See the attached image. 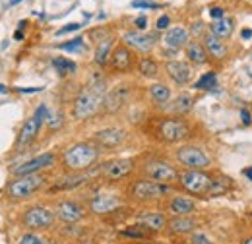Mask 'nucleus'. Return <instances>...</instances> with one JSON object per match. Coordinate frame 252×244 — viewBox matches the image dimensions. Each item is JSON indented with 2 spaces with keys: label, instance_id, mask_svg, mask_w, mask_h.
I'll return each instance as SVG.
<instances>
[{
  "label": "nucleus",
  "instance_id": "obj_13",
  "mask_svg": "<svg viewBox=\"0 0 252 244\" xmlns=\"http://www.w3.org/2000/svg\"><path fill=\"white\" fill-rule=\"evenodd\" d=\"M55 163H57V155H55V153H43V155L35 157V159H32V161H28V163H24V165L12 169V173H14V177L37 175V173H41V171L53 167Z\"/></svg>",
  "mask_w": 252,
  "mask_h": 244
},
{
  "label": "nucleus",
  "instance_id": "obj_38",
  "mask_svg": "<svg viewBox=\"0 0 252 244\" xmlns=\"http://www.w3.org/2000/svg\"><path fill=\"white\" fill-rule=\"evenodd\" d=\"M132 8H142V10H156L159 8V4H154L150 0H134L132 2Z\"/></svg>",
  "mask_w": 252,
  "mask_h": 244
},
{
  "label": "nucleus",
  "instance_id": "obj_45",
  "mask_svg": "<svg viewBox=\"0 0 252 244\" xmlns=\"http://www.w3.org/2000/svg\"><path fill=\"white\" fill-rule=\"evenodd\" d=\"M16 92L30 95V93H39V92H43V88H16Z\"/></svg>",
  "mask_w": 252,
  "mask_h": 244
},
{
  "label": "nucleus",
  "instance_id": "obj_18",
  "mask_svg": "<svg viewBox=\"0 0 252 244\" xmlns=\"http://www.w3.org/2000/svg\"><path fill=\"white\" fill-rule=\"evenodd\" d=\"M123 43L126 47H130L138 53H144V55H150L154 49V37H150L142 31H126L123 35Z\"/></svg>",
  "mask_w": 252,
  "mask_h": 244
},
{
  "label": "nucleus",
  "instance_id": "obj_42",
  "mask_svg": "<svg viewBox=\"0 0 252 244\" xmlns=\"http://www.w3.org/2000/svg\"><path fill=\"white\" fill-rule=\"evenodd\" d=\"M20 244H43V241L39 239V237H35V235H24L22 239H20Z\"/></svg>",
  "mask_w": 252,
  "mask_h": 244
},
{
  "label": "nucleus",
  "instance_id": "obj_1",
  "mask_svg": "<svg viewBox=\"0 0 252 244\" xmlns=\"http://www.w3.org/2000/svg\"><path fill=\"white\" fill-rule=\"evenodd\" d=\"M105 95H107V84L101 76H94L90 80V84L76 95L74 99V107H72V117L76 121H88L95 117L105 103Z\"/></svg>",
  "mask_w": 252,
  "mask_h": 244
},
{
  "label": "nucleus",
  "instance_id": "obj_30",
  "mask_svg": "<svg viewBox=\"0 0 252 244\" xmlns=\"http://www.w3.org/2000/svg\"><path fill=\"white\" fill-rule=\"evenodd\" d=\"M231 188H233V181H231L229 177H225V175H218V177H214V184H212V188H210L208 198L225 196V194H227Z\"/></svg>",
  "mask_w": 252,
  "mask_h": 244
},
{
  "label": "nucleus",
  "instance_id": "obj_51",
  "mask_svg": "<svg viewBox=\"0 0 252 244\" xmlns=\"http://www.w3.org/2000/svg\"><path fill=\"white\" fill-rule=\"evenodd\" d=\"M243 244H252V237H247V239L243 241Z\"/></svg>",
  "mask_w": 252,
  "mask_h": 244
},
{
  "label": "nucleus",
  "instance_id": "obj_6",
  "mask_svg": "<svg viewBox=\"0 0 252 244\" xmlns=\"http://www.w3.org/2000/svg\"><path fill=\"white\" fill-rule=\"evenodd\" d=\"M158 136L165 144H179L190 138V126L183 117H169L159 122Z\"/></svg>",
  "mask_w": 252,
  "mask_h": 244
},
{
  "label": "nucleus",
  "instance_id": "obj_41",
  "mask_svg": "<svg viewBox=\"0 0 252 244\" xmlns=\"http://www.w3.org/2000/svg\"><path fill=\"white\" fill-rule=\"evenodd\" d=\"M82 28V24H68V26H64L63 30L57 31V37H61V35H66V33H74V31H78Z\"/></svg>",
  "mask_w": 252,
  "mask_h": 244
},
{
  "label": "nucleus",
  "instance_id": "obj_44",
  "mask_svg": "<svg viewBox=\"0 0 252 244\" xmlns=\"http://www.w3.org/2000/svg\"><path fill=\"white\" fill-rule=\"evenodd\" d=\"M241 121H243V124H245V126H249V124L252 122L251 111H249V109H241Z\"/></svg>",
  "mask_w": 252,
  "mask_h": 244
},
{
  "label": "nucleus",
  "instance_id": "obj_23",
  "mask_svg": "<svg viewBox=\"0 0 252 244\" xmlns=\"http://www.w3.org/2000/svg\"><path fill=\"white\" fill-rule=\"evenodd\" d=\"M185 53H187V59L192 66H206L208 61H210V57H208V53H206V49H204V45H202V41H198V39H192L189 41V45L185 47Z\"/></svg>",
  "mask_w": 252,
  "mask_h": 244
},
{
  "label": "nucleus",
  "instance_id": "obj_26",
  "mask_svg": "<svg viewBox=\"0 0 252 244\" xmlns=\"http://www.w3.org/2000/svg\"><path fill=\"white\" fill-rule=\"evenodd\" d=\"M196 221L189 217V215H183V217H173V219H169V223H167V231L171 233V235H190L194 229H196Z\"/></svg>",
  "mask_w": 252,
  "mask_h": 244
},
{
  "label": "nucleus",
  "instance_id": "obj_9",
  "mask_svg": "<svg viewBox=\"0 0 252 244\" xmlns=\"http://www.w3.org/2000/svg\"><path fill=\"white\" fill-rule=\"evenodd\" d=\"M57 219V214L43 206H33L24 214V225L28 229H49Z\"/></svg>",
  "mask_w": 252,
  "mask_h": 244
},
{
  "label": "nucleus",
  "instance_id": "obj_21",
  "mask_svg": "<svg viewBox=\"0 0 252 244\" xmlns=\"http://www.w3.org/2000/svg\"><path fill=\"white\" fill-rule=\"evenodd\" d=\"M136 223L142 225V227H146V229H150L152 233H159V231H165L167 229L169 219L165 217V214H161V212H144V214L138 215Z\"/></svg>",
  "mask_w": 252,
  "mask_h": 244
},
{
  "label": "nucleus",
  "instance_id": "obj_22",
  "mask_svg": "<svg viewBox=\"0 0 252 244\" xmlns=\"http://www.w3.org/2000/svg\"><path fill=\"white\" fill-rule=\"evenodd\" d=\"M167 212L173 217H183V215H190L196 212V202L190 200L187 196H173L167 204Z\"/></svg>",
  "mask_w": 252,
  "mask_h": 244
},
{
  "label": "nucleus",
  "instance_id": "obj_17",
  "mask_svg": "<svg viewBox=\"0 0 252 244\" xmlns=\"http://www.w3.org/2000/svg\"><path fill=\"white\" fill-rule=\"evenodd\" d=\"M55 214H57V217H59L63 223H68V225H70V223H78V221H82L84 215H86V210H84L78 202L63 200V202L57 204Z\"/></svg>",
  "mask_w": 252,
  "mask_h": 244
},
{
  "label": "nucleus",
  "instance_id": "obj_11",
  "mask_svg": "<svg viewBox=\"0 0 252 244\" xmlns=\"http://www.w3.org/2000/svg\"><path fill=\"white\" fill-rule=\"evenodd\" d=\"M126 138H128V134L123 128H103V130L95 132L92 142H95L101 150H115L125 144Z\"/></svg>",
  "mask_w": 252,
  "mask_h": 244
},
{
  "label": "nucleus",
  "instance_id": "obj_27",
  "mask_svg": "<svg viewBox=\"0 0 252 244\" xmlns=\"http://www.w3.org/2000/svg\"><path fill=\"white\" fill-rule=\"evenodd\" d=\"M192 109H194V97L189 95V93H181L169 105V111L173 113V117H185V115H189Z\"/></svg>",
  "mask_w": 252,
  "mask_h": 244
},
{
  "label": "nucleus",
  "instance_id": "obj_52",
  "mask_svg": "<svg viewBox=\"0 0 252 244\" xmlns=\"http://www.w3.org/2000/svg\"><path fill=\"white\" fill-rule=\"evenodd\" d=\"M142 244H163V243H152V241H142Z\"/></svg>",
  "mask_w": 252,
  "mask_h": 244
},
{
  "label": "nucleus",
  "instance_id": "obj_33",
  "mask_svg": "<svg viewBox=\"0 0 252 244\" xmlns=\"http://www.w3.org/2000/svg\"><path fill=\"white\" fill-rule=\"evenodd\" d=\"M121 235L126 237V239H134V241H148V239L152 237V231L136 223L134 227H126V229H123Z\"/></svg>",
  "mask_w": 252,
  "mask_h": 244
},
{
  "label": "nucleus",
  "instance_id": "obj_24",
  "mask_svg": "<svg viewBox=\"0 0 252 244\" xmlns=\"http://www.w3.org/2000/svg\"><path fill=\"white\" fill-rule=\"evenodd\" d=\"M88 181H90V177H88V175H84V173H72V175H68V177H63L61 181H57V184H55L49 192H66V190H76V188L84 186Z\"/></svg>",
  "mask_w": 252,
  "mask_h": 244
},
{
  "label": "nucleus",
  "instance_id": "obj_46",
  "mask_svg": "<svg viewBox=\"0 0 252 244\" xmlns=\"http://www.w3.org/2000/svg\"><path fill=\"white\" fill-rule=\"evenodd\" d=\"M134 26H136L138 30H144V28L148 26V18H146V16H140V18H136V22H134Z\"/></svg>",
  "mask_w": 252,
  "mask_h": 244
},
{
  "label": "nucleus",
  "instance_id": "obj_49",
  "mask_svg": "<svg viewBox=\"0 0 252 244\" xmlns=\"http://www.w3.org/2000/svg\"><path fill=\"white\" fill-rule=\"evenodd\" d=\"M14 37L20 41V39H24V33H22V31H16V35H14Z\"/></svg>",
  "mask_w": 252,
  "mask_h": 244
},
{
  "label": "nucleus",
  "instance_id": "obj_8",
  "mask_svg": "<svg viewBox=\"0 0 252 244\" xmlns=\"http://www.w3.org/2000/svg\"><path fill=\"white\" fill-rule=\"evenodd\" d=\"M175 159L185 167V169H192V171H206L210 165H212V159L210 155L204 152L202 148L198 146H181L177 152H175Z\"/></svg>",
  "mask_w": 252,
  "mask_h": 244
},
{
  "label": "nucleus",
  "instance_id": "obj_32",
  "mask_svg": "<svg viewBox=\"0 0 252 244\" xmlns=\"http://www.w3.org/2000/svg\"><path fill=\"white\" fill-rule=\"evenodd\" d=\"M150 97H152V101L154 103H158V105H165V103H169V99H171V90H169V86L167 84H152L150 88Z\"/></svg>",
  "mask_w": 252,
  "mask_h": 244
},
{
  "label": "nucleus",
  "instance_id": "obj_35",
  "mask_svg": "<svg viewBox=\"0 0 252 244\" xmlns=\"http://www.w3.org/2000/svg\"><path fill=\"white\" fill-rule=\"evenodd\" d=\"M216 84H218V74H216V72H206V74H202V76L196 80L194 88H196V90H204V92H208V90L216 88Z\"/></svg>",
  "mask_w": 252,
  "mask_h": 244
},
{
  "label": "nucleus",
  "instance_id": "obj_7",
  "mask_svg": "<svg viewBox=\"0 0 252 244\" xmlns=\"http://www.w3.org/2000/svg\"><path fill=\"white\" fill-rule=\"evenodd\" d=\"M142 173H144L146 179L156 181V183H161V184H167V186H173V184L179 183V171L171 163L161 161V159L146 161L144 167H142Z\"/></svg>",
  "mask_w": 252,
  "mask_h": 244
},
{
  "label": "nucleus",
  "instance_id": "obj_40",
  "mask_svg": "<svg viewBox=\"0 0 252 244\" xmlns=\"http://www.w3.org/2000/svg\"><path fill=\"white\" fill-rule=\"evenodd\" d=\"M169 26H171V18L165 14V16H161L158 20V24H156V28H158L159 31H167L169 30Z\"/></svg>",
  "mask_w": 252,
  "mask_h": 244
},
{
  "label": "nucleus",
  "instance_id": "obj_36",
  "mask_svg": "<svg viewBox=\"0 0 252 244\" xmlns=\"http://www.w3.org/2000/svg\"><path fill=\"white\" fill-rule=\"evenodd\" d=\"M61 51H68V53H80L84 49V39L82 37H76L72 41H66V43H61L59 45Z\"/></svg>",
  "mask_w": 252,
  "mask_h": 244
},
{
  "label": "nucleus",
  "instance_id": "obj_19",
  "mask_svg": "<svg viewBox=\"0 0 252 244\" xmlns=\"http://www.w3.org/2000/svg\"><path fill=\"white\" fill-rule=\"evenodd\" d=\"M189 37L190 33L185 26H173V28H169V30L165 31L163 45L167 49H171V51H179V49H183V47L189 45Z\"/></svg>",
  "mask_w": 252,
  "mask_h": 244
},
{
  "label": "nucleus",
  "instance_id": "obj_28",
  "mask_svg": "<svg viewBox=\"0 0 252 244\" xmlns=\"http://www.w3.org/2000/svg\"><path fill=\"white\" fill-rule=\"evenodd\" d=\"M210 33L212 35H216V37H220V39H229L231 35H233V31H235V22H233V18H221L218 22H212L210 24Z\"/></svg>",
  "mask_w": 252,
  "mask_h": 244
},
{
  "label": "nucleus",
  "instance_id": "obj_53",
  "mask_svg": "<svg viewBox=\"0 0 252 244\" xmlns=\"http://www.w3.org/2000/svg\"><path fill=\"white\" fill-rule=\"evenodd\" d=\"M18 2H22V0H12V2H10V6H14V4H18Z\"/></svg>",
  "mask_w": 252,
  "mask_h": 244
},
{
  "label": "nucleus",
  "instance_id": "obj_29",
  "mask_svg": "<svg viewBox=\"0 0 252 244\" xmlns=\"http://www.w3.org/2000/svg\"><path fill=\"white\" fill-rule=\"evenodd\" d=\"M113 39L111 37H107V39H103V41H99V47H97V51H95V64L97 66H107L109 61H111V53H113Z\"/></svg>",
  "mask_w": 252,
  "mask_h": 244
},
{
  "label": "nucleus",
  "instance_id": "obj_16",
  "mask_svg": "<svg viewBox=\"0 0 252 244\" xmlns=\"http://www.w3.org/2000/svg\"><path fill=\"white\" fill-rule=\"evenodd\" d=\"M123 206V200L117 196H109V194H97L90 200L88 208L94 215H107L115 210H119Z\"/></svg>",
  "mask_w": 252,
  "mask_h": 244
},
{
  "label": "nucleus",
  "instance_id": "obj_55",
  "mask_svg": "<svg viewBox=\"0 0 252 244\" xmlns=\"http://www.w3.org/2000/svg\"><path fill=\"white\" fill-rule=\"evenodd\" d=\"M251 217H252V212H251Z\"/></svg>",
  "mask_w": 252,
  "mask_h": 244
},
{
  "label": "nucleus",
  "instance_id": "obj_39",
  "mask_svg": "<svg viewBox=\"0 0 252 244\" xmlns=\"http://www.w3.org/2000/svg\"><path fill=\"white\" fill-rule=\"evenodd\" d=\"M208 14H210V18H212L214 22H218L221 18H225V8H221V6H212V8L208 10Z\"/></svg>",
  "mask_w": 252,
  "mask_h": 244
},
{
  "label": "nucleus",
  "instance_id": "obj_25",
  "mask_svg": "<svg viewBox=\"0 0 252 244\" xmlns=\"http://www.w3.org/2000/svg\"><path fill=\"white\" fill-rule=\"evenodd\" d=\"M41 126H43V124L37 121L35 117L28 119V121H26V124L22 126V130H20V136H18V142H16V146H18V148H24V146L32 144L33 140L37 138V134H39Z\"/></svg>",
  "mask_w": 252,
  "mask_h": 244
},
{
  "label": "nucleus",
  "instance_id": "obj_5",
  "mask_svg": "<svg viewBox=\"0 0 252 244\" xmlns=\"http://www.w3.org/2000/svg\"><path fill=\"white\" fill-rule=\"evenodd\" d=\"M47 184V179L37 173V175H24V177H16L12 183L8 184V196L12 200H26L33 196L35 192L43 190Z\"/></svg>",
  "mask_w": 252,
  "mask_h": 244
},
{
  "label": "nucleus",
  "instance_id": "obj_3",
  "mask_svg": "<svg viewBox=\"0 0 252 244\" xmlns=\"http://www.w3.org/2000/svg\"><path fill=\"white\" fill-rule=\"evenodd\" d=\"M212 184H214V175L206 171H192V169L179 171V186L194 198H208Z\"/></svg>",
  "mask_w": 252,
  "mask_h": 244
},
{
  "label": "nucleus",
  "instance_id": "obj_4",
  "mask_svg": "<svg viewBox=\"0 0 252 244\" xmlns=\"http://www.w3.org/2000/svg\"><path fill=\"white\" fill-rule=\"evenodd\" d=\"M128 194H130V198L134 202L148 204V202H158L161 198L169 196L171 194V186L150 181V179H140V181L132 183V186L128 188Z\"/></svg>",
  "mask_w": 252,
  "mask_h": 244
},
{
  "label": "nucleus",
  "instance_id": "obj_14",
  "mask_svg": "<svg viewBox=\"0 0 252 244\" xmlns=\"http://www.w3.org/2000/svg\"><path fill=\"white\" fill-rule=\"evenodd\" d=\"M165 72L169 76V80L175 86H187L192 80V64L183 61H169L165 64Z\"/></svg>",
  "mask_w": 252,
  "mask_h": 244
},
{
  "label": "nucleus",
  "instance_id": "obj_10",
  "mask_svg": "<svg viewBox=\"0 0 252 244\" xmlns=\"http://www.w3.org/2000/svg\"><path fill=\"white\" fill-rule=\"evenodd\" d=\"M109 64H111V68H113L115 72H119V74H126V72H132V70H134V66H136L138 62H136V55H134V51H132L130 47H126L125 43H123V45H117V47L113 49Z\"/></svg>",
  "mask_w": 252,
  "mask_h": 244
},
{
  "label": "nucleus",
  "instance_id": "obj_15",
  "mask_svg": "<svg viewBox=\"0 0 252 244\" xmlns=\"http://www.w3.org/2000/svg\"><path fill=\"white\" fill-rule=\"evenodd\" d=\"M130 93H132V90H130L128 86H117L115 90H111V92L105 95L103 111H105V113H109V115L119 113V111L125 107L126 103H128Z\"/></svg>",
  "mask_w": 252,
  "mask_h": 244
},
{
  "label": "nucleus",
  "instance_id": "obj_34",
  "mask_svg": "<svg viewBox=\"0 0 252 244\" xmlns=\"http://www.w3.org/2000/svg\"><path fill=\"white\" fill-rule=\"evenodd\" d=\"M53 66L57 68V72L61 76H68V74H74L76 72V62L70 61V59H64V57H55L53 59Z\"/></svg>",
  "mask_w": 252,
  "mask_h": 244
},
{
  "label": "nucleus",
  "instance_id": "obj_50",
  "mask_svg": "<svg viewBox=\"0 0 252 244\" xmlns=\"http://www.w3.org/2000/svg\"><path fill=\"white\" fill-rule=\"evenodd\" d=\"M2 93H8V88H6L4 84H0V95H2Z\"/></svg>",
  "mask_w": 252,
  "mask_h": 244
},
{
  "label": "nucleus",
  "instance_id": "obj_47",
  "mask_svg": "<svg viewBox=\"0 0 252 244\" xmlns=\"http://www.w3.org/2000/svg\"><path fill=\"white\" fill-rule=\"evenodd\" d=\"M252 37V30H243L241 31V39H245V41H247V39H251Z\"/></svg>",
  "mask_w": 252,
  "mask_h": 244
},
{
  "label": "nucleus",
  "instance_id": "obj_43",
  "mask_svg": "<svg viewBox=\"0 0 252 244\" xmlns=\"http://www.w3.org/2000/svg\"><path fill=\"white\" fill-rule=\"evenodd\" d=\"M192 243L194 244H212V241H210L206 235H202V233H194V235H192Z\"/></svg>",
  "mask_w": 252,
  "mask_h": 244
},
{
  "label": "nucleus",
  "instance_id": "obj_31",
  "mask_svg": "<svg viewBox=\"0 0 252 244\" xmlns=\"http://www.w3.org/2000/svg\"><path fill=\"white\" fill-rule=\"evenodd\" d=\"M136 68H138L140 76H144V78H158V76H159L158 62L154 61L150 55L142 57V59L138 61V64H136Z\"/></svg>",
  "mask_w": 252,
  "mask_h": 244
},
{
  "label": "nucleus",
  "instance_id": "obj_54",
  "mask_svg": "<svg viewBox=\"0 0 252 244\" xmlns=\"http://www.w3.org/2000/svg\"><path fill=\"white\" fill-rule=\"evenodd\" d=\"M181 244H194V243H181Z\"/></svg>",
  "mask_w": 252,
  "mask_h": 244
},
{
  "label": "nucleus",
  "instance_id": "obj_48",
  "mask_svg": "<svg viewBox=\"0 0 252 244\" xmlns=\"http://www.w3.org/2000/svg\"><path fill=\"white\" fill-rule=\"evenodd\" d=\"M243 175H245V177H247V179L252 183V167H247V169L243 171Z\"/></svg>",
  "mask_w": 252,
  "mask_h": 244
},
{
  "label": "nucleus",
  "instance_id": "obj_20",
  "mask_svg": "<svg viewBox=\"0 0 252 244\" xmlns=\"http://www.w3.org/2000/svg\"><path fill=\"white\" fill-rule=\"evenodd\" d=\"M202 45H204V49H206V53H208L210 59H214V61H225V59H227V53H229L227 43H225L223 39H220V37L212 35L210 31L204 33Z\"/></svg>",
  "mask_w": 252,
  "mask_h": 244
},
{
  "label": "nucleus",
  "instance_id": "obj_12",
  "mask_svg": "<svg viewBox=\"0 0 252 244\" xmlns=\"http://www.w3.org/2000/svg\"><path fill=\"white\" fill-rule=\"evenodd\" d=\"M134 169H136L134 159H113V161L101 165V175L107 181H121V179L128 177Z\"/></svg>",
  "mask_w": 252,
  "mask_h": 244
},
{
  "label": "nucleus",
  "instance_id": "obj_2",
  "mask_svg": "<svg viewBox=\"0 0 252 244\" xmlns=\"http://www.w3.org/2000/svg\"><path fill=\"white\" fill-rule=\"evenodd\" d=\"M101 148L95 142H78L63 153V167L68 173H84L99 161Z\"/></svg>",
  "mask_w": 252,
  "mask_h": 244
},
{
  "label": "nucleus",
  "instance_id": "obj_37",
  "mask_svg": "<svg viewBox=\"0 0 252 244\" xmlns=\"http://www.w3.org/2000/svg\"><path fill=\"white\" fill-rule=\"evenodd\" d=\"M45 124L49 126V130H59V128H63V124H64L63 113H57V111H55V113H49Z\"/></svg>",
  "mask_w": 252,
  "mask_h": 244
}]
</instances>
